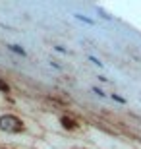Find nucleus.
<instances>
[{
  "mask_svg": "<svg viewBox=\"0 0 141 149\" xmlns=\"http://www.w3.org/2000/svg\"><path fill=\"white\" fill-rule=\"evenodd\" d=\"M0 130L2 132H8V134H17V132H23L25 130V124L19 116H14V114H2L0 116Z\"/></svg>",
  "mask_w": 141,
  "mask_h": 149,
  "instance_id": "obj_1",
  "label": "nucleus"
},
{
  "mask_svg": "<svg viewBox=\"0 0 141 149\" xmlns=\"http://www.w3.org/2000/svg\"><path fill=\"white\" fill-rule=\"evenodd\" d=\"M60 122H62V126H64L66 130H74V128H77V122L74 120V118H70V116H62Z\"/></svg>",
  "mask_w": 141,
  "mask_h": 149,
  "instance_id": "obj_2",
  "label": "nucleus"
},
{
  "mask_svg": "<svg viewBox=\"0 0 141 149\" xmlns=\"http://www.w3.org/2000/svg\"><path fill=\"white\" fill-rule=\"evenodd\" d=\"M0 91H4V93H8V91H10V87H8V83H4L2 79H0Z\"/></svg>",
  "mask_w": 141,
  "mask_h": 149,
  "instance_id": "obj_3",
  "label": "nucleus"
},
{
  "mask_svg": "<svg viewBox=\"0 0 141 149\" xmlns=\"http://www.w3.org/2000/svg\"><path fill=\"white\" fill-rule=\"evenodd\" d=\"M10 49H12V50H16V52H19V54H25V52H23V50L19 49V47H17V45H12Z\"/></svg>",
  "mask_w": 141,
  "mask_h": 149,
  "instance_id": "obj_4",
  "label": "nucleus"
}]
</instances>
